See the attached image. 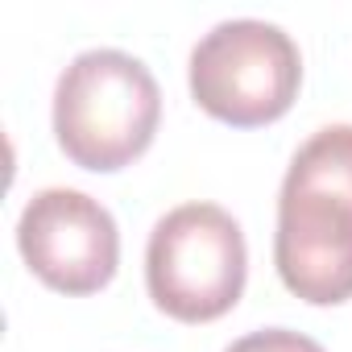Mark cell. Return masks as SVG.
<instances>
[{
  "mask_svg": "<svg viewBox=\"0 0 352 352\" xmlns=\"http://www.w3.org/2000/svg\"><path fill=\"white\" fill-rule=\"evenodd\" d=\"M282 191H315V195H336L352 204V124L319 129L290 157Z\"/></svg>",
  "mask_w": 352,
  "mask_h": 352,
  "instance_id": "cell-6",
  "label": "cell"
},
{
  "mask_svg": "<svg viewBox=\"0 0 352 352\" xmlns=\"http://www.w3.org/2000/svg\"><path fill=\"white\" fill-rule=\"evenodd\" d=\"M224 352H323V344H315L302 331L290 327H265V331H249L236 344H228Z\"/></svg>",
  "mask_w": 352,
  "mask_h": 352,
  "instance_id": "cell-7",
  "label": "cell"
},
{
  "mask_svg": "<svg viewBox=\"0 0 352 352\" xmlns=\"http://www.w3.org/2000/svg\"><path fill=\"white\" fill-rule=\"evenodd\" d=\"M162 120L149 67L124 50H83L54 87V137L63 153L96 174L137 162Z\"/></svg>",
  "mask_w": 352,
  "mask_h": 352,
  "instance_id": "cell-1",
  "label": "cell"
},
{
  "mask_svg": "<svg viewBox=\"0 0 352 352\" xmlns=\"http://www.w3.org/2000/svg\"><path fill=\"white\" fill-rule=\"evenodd\" d=\"M302 83L294 38L270 21H220L191 50L195 104L236 129H257L290 112Z\"/></svg>",
  "mask_w": 352,
  "mask_h": 352,
  "instance_id": "cell-3",
  "label": "cell"
},
{
  "mask_svg": "<svg viewBox=\"0 0 352 352\" xmlns=\"http://www.w3.org/2000/svg\"><path fill=\"white\" fill-rule=\"evenodd\" d=\"M245 232L220 204H183L149 232L145 286L153 307L179 323L228 315L245 290Z\"/></svg>",
  "mask_w": 352,
  "mask_h": 352,
  "instance_id": "cell-2",
  "label": "cell"
},
{
  "mask_svg": "<svg viewBox=\"0 0 352 352\" xmlns=\"http://www.w3.org/2000/svg\"><path fill=\"white\" fill-rule=\"evenodd\" d=\"M17 249L25 265L63 294H96L120 265V232L112 212L71 187H46L25 204Z\"/></svg>",
  "mask_w": 352,
  "mask_h": 352,
  "instance_id": "cell-4",
  "label": "cell"
},
{
  "mask_svg": "<svg viewBox=\"0 0 352 352\" xmlns=\"http://www.w3.org/2000/svg\"><path fill=\"white\" fill-rule=\"evenodd\" d=\"M274 265L290 294L315 307L352 298V204L315 191L278 195Z\"/></svg>",
  "mask_w": 352,
  "mask_h": 352,
  "instance_id": "cell-5",
  "label": "cell"
}]
</instances>
